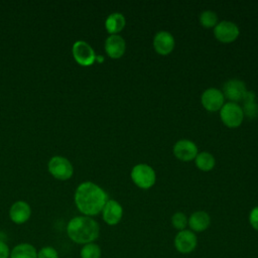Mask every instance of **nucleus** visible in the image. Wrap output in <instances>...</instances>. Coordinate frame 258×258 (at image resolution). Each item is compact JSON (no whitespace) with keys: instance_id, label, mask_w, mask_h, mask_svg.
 Masks as SVG:
<instances>
[{"instance_id":"5701e85b","label":"nucleus","mask_w":258,"mask_h":258,"mask_svg":"<svg viewBox=\"0 0 258 258\" xmlns=\"http://www.w3.org/2000/svg\"><path fill=\"white\" fill-rule=\"evenodd\" d=\"M171 224H172V226H173L175 229L182 231V230H184V228H185L186 225H187V218H186V216H185L183 213L177 212V213H175V214L172 216V218H171Z\"/></svg>"},{"instance_id":"1a4fd4ad","label":"nucleus","mask_w":258,"mask_h":258,"mask_svg":"<svg viewBox=\"0 0 258 258\" xmlns=\"http://www.w3.org/2000/svg\"><path fill=\"white\" fill-rule=\"evenodd\" d=\"M197 244H198L197 236L194 234V232L189 230L179 231L174 238L175 249L182 254H187L192 252L196 249Z\"/></svg>"},{"instance_id":"9b49d317","label":"nucleus","mask_w":258,"mask_h":258,"mask_svg":"<svg viewBox=\"0 0 258 258\" xmlns=\"http://www.w3.org/2000/svg\"><path fill=\"white\" fill-rule=\"evenodd\" d=\"M198 153L197 145L187 139L178 140L173 146L174 156L181 161H190L196 158Z\"/></svg>"},{"instance_id":"f3484780","label":"nucleus","mask_w":258,"mask_h":258,"mask_svg":"<svg viewBox=\"0 0 258 258\" xmlns=\"http://www.w3.org/2000/svg\"><path fill=\"white\" fill-rule=\"evenodd\" d=\"M126 25V20L123 14L119 12L111 13L105 20V27L110 34H118Z\"/></svg>"},{"instance_id":"9d476101","label":"nucleus","mask_w":258,"mask_h":258,"mask_svg":"<svg viewBox=\"0 0 258 258\" xmlns=\"http://www.w3.org/2000/svg\"><path fill=\"white\" fill-rule=\"evenodd\" d=\"M246 92V86L242 81L238 79H232L225 83L222 93L228 100L236 103L242 101Z\"/></svg>"},{"instance_id":"6ab92c4d","label":"nucleus","mask_w":258,"mask_h":258,"mask_svg":"<svg viewBox=\"0 0 258 258\" xmlns=\"http://www.w3.org/2000/svg\"><path fill=\"white\" fill-rule=\"evenodd\" d=\"M9 258H37V251L31 244L21 243L12 249Z\"/></svg>"},{"instance_id":"aec40b11","label":"nucleus","mask_w":258,"mask_h":258,"mask_svg":"<svg viewBox=\"0 0 258 258\" xmlns=\"http://www.w3.org/2000/svg\"><path fill=\"white\" fill-rule=\"evenodd\" d=\"M196 166L201 169L202 171H210L214 168L216 164L215 157L210 152H200L195 158Z\"/></svg>"},{"instance_id":"7ed1b4c3","label":"nucleus","mask_w":258,"mask_h":258,"mask_svg":"<svg viewBox=\"0 0 258 258\" xmlns=\"http://www.w3.org/2000/svg\"><path fill=\"white\" fill-rule=\"evenodd\" d=\"M131 178L133 182L140 188H150L156 180L154 169L148 164H136L131 170Z\"/></svg>"},{"instance_id":"20e7f679","label":"nucleus","mask_w":258,"mask_h":258,"mask_svg":"<svg viewBox=\"0 0 258 258\" xmlns=\"http://www.w3.org/2000/svg\"><path fill=\"white\" fill-rule=\"evenodd\" d=\"M220 117L222 122L229 128L239 127L244 119V114L241 106L237 103L229 102L223 105L220 110Z\"/></svg>"},{"instance_id":"f03ea898","label":"nucleus","mask_w":258,"mask_h":258,"mask_svg":"<svg viewBox=\"0 0 258 258\" xmlns=\"http://www.w3.org/2000/svg\"><path fill=\"white\" fill-rule=\"evenodd\" d=\"M69 238L78 244L93 243L100 234L99 224L88 216H78L70 220L67 226Z\"/></svg>"},{"instance_id":"f257e3e1","label":"nucleus","mask_w":258,"mask_h":258,"mask_svg":"<svg viewBox=\"0 0 258 258\" xmlns=\"http://www.w3.org/2000/svg\"><path fill=\"white\" fill-rule=\"evenodd\" d=\"M107 192L92 181L79 184L75 192V203L78 210L85 216H96L102 212L108 201Z\"/></svg>"},{"instance_id":"4be33fe9","label":"nucleus","mask_w":258,"mask_h":258,"mask_svg":"<svg viewBox=\"0 0 258 258\" xmlns=\"http://www.w3.org/2000/svg\"><path fill=\"white\" fill-rule=\"evenodd\" d=\"M200 22L205 28H212L218 24V16L214 11L206 10L200 15Z\"/></svg>"},{"instance_id":"412c9836","label":"nucleus","mask_w":258,"mask_h":258,"mask_svg":"<svg viewBox=\"0 0 258 258\" xmlns=\"http://www.w3.org/2000/svg\"><path fill=\"white\" fill-rule=\"evenodd\" d=\"M81 258H100L101 248L95 243L85 244L80 251Z\"/></svg>"},{"instance_id":"423d86ee","label":"nucleus","mask_w":258,"mask_h":258,"mask_svg":"<svg viewBox=\"0 0 258 258\" xmlns=\"http://www.w3.org/2000/svg\"><path fill=\"white\" fill-rule=\"evenodd\" d=\"M73 55L78 63L84 67L91 66L96 60V53L93 47L85 40H77L73 44Z\"/></svg>"},{"instance_id":"0eeeda50","label":"nucleus","mask_w":258,"mask_h":258,"mask_svg":"<svg viewBox=\"0 0 258 258\" xmlns=\"http://www.w3.org/2000/svg\"><path fill=\"white\" fill-rule=\"evenodd\" d=\"M238 26L231 21H221L214 28V34L216 38L223 43H230L237 39L239 36Z\"/></svg>"},{"instance_id":"39448f33","label":"nucleus","mask_w":258,"mask_h":258,"mask_svg":"<svg viewBox=\"0 0 258 258\" xmlns=\"http://www.w3.org/2000/svg\"><path fill=\"white\" fill-rule=\"evenodd\" d=\"M48 171L57 179L67 180L72 177L74 173V167L71 161L63 156H53L49 159Z\"/></svg>"},{"instance_id":"393cba45","label":"nucleus","mask_w":258,"mask_h":258,"mask_svg":"<svg viewBox=\"0 0 258 258\" xmlns=\"http://www.w3.org/2000/svg\"><path fill=\"white\" fill-rule=\"evenodd\" d=\"M249 222L252 228L258 231V206L251 210L249 215Z\"/></svg>"},{"instance_id":"2eb2a0df","label":"nucleus","mask_w":258,"mask_h":258,"mask_svg":"<svg viewBox=\"0 0 258 258\" xmlns=\"http://www.w3.org/2000/svg\"><path fill=\"white\" fill-rule=\"evenodd\" d=\"M31 216L30 206L24 201L15 202L9 210V217L15 224H23Z\"/></svg>"},{"instance_id":"6e6552de","label":"nucleus","mask_w":258,"mask_h":258,"mask_svg":"<svg viewBox=\"0 0 258 258\" xmlns=\"http://www.w3.org/2000/svg\"><path fill=\"white\" fill-rule=\"evenodd\" d=\"M224 100H225V97L222 91L216 88L207 89L202 94V98H201L203 107L210 112H216L221 110V108L224 105Z\"/></svg>"},{"instance_id":"a211bd4d","label":"nucleus","mask_w":258,"mask_h":258,"mask_svg":"<svg viewBox=\"0 0 258 258\" xmlns=\"http://www.w3.org/2000/svg\"><path fill=\"white\" fill-rule=\"evenodd\" d=\"M241 102L243 103V107L241 108L244 116L249 119H254L258 116V104L255 100V93L247 91Z\"/></svg>"},{"instance_id":"4468645a","label":"nucleus","mask_w":258,"mask_h":258,"mask_svg":"<svg viewBox=\"0 0 258 258\" xmlns=\"http://www.w3.org/2000/svg\"><path fill=\"white\" fill-rule=\"evenodd\" d=\"M105 50L111 58H120L126 50L124 38L119 34H110L105 41Z\"/></svg>"},{"instance_id":"ddd939ff","label":"nucleus","mask_w":258,"mask_h":258,"mask_svg":"<svg viewBox=\"0 0 258 258\" xmlns=\"http://www.w3.org/2000/svg\"><path fill=\"white\" fill-rule=\"evenodd\" d=\"M103 220L110 226L117 225L123 216L122 206L115 200H108L103 210Z\"/></svg>"},{"instance_id":"a878e982","label":"nucleus","mask_w":258,"mask_h":258,"mask_svg":"<svg viewBox=\"0 0 258 258\" xmlns=\"http://www.w3.org/2000/svg\"><path fill=\"white\" fill-rule=\"evenodd\" d=\"M10 257V250L7 244L0 240V258H9Z\"/></svg>"},{"instance_id":"f8f14e48","label":"nucleus","mask_w":258,"mask_h":258,"mask_svg":"<svg viewBox=\"0 0 258 258\" xmlns=\"http://www.w3.org/2000/svg\"><path fill=\"white\" fill-rule=\"evenodd\" d=\"M174 38L168 31H158L153 38V47L161 55L169 54L174 48Z\"/></svg>"},{"instance_id":"dca6fc26","label":"nucleus","mask_w":258,"mask_h":258,"mask_svg":"<svg viewBox=\"0 0 258 258\" xmlns=\"http://www.w3.org/2000/svg\"><path fill=\"white\" fill-rule=\"evenodd\" d=\"M190 229L196 232H203L207 230L211 224V218L208 213L204 211H197L192 213L187 220Z\"/></svg>"},{"instance_id":"b1692460","label":"nucleus","mask_w":258,"mask_h":258,"mask_svg":"<svg viewBox=\"0 0 258 258\" xmlns=\"http://www.w3.org/2000/svg\"><path fill=\"white\" fill-rule=\"evenodd\" d=\"M37 258H58V253L53 247L44 246L37 252Z\"/></svg>"}]
</instances>
